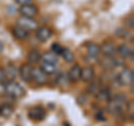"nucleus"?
I'll list each match as a JSON object with an SVG mask.
<instances>
[{
	"label": "nucleus",
	"mask_w": 134,
	"mask_h": 126,
	"mask_svg": "<svg viewBox=\"0 0 134 126\" xmlns=\"http://www.w3.org/2000/svg\"><path fill=\"white\" fill-rule=\"evenodd\" d=\"M126 107V96L124 94H117L107 102V112L112 115H120Z\"/></svg>",
	"instance_id": "obj_1"
},
{
	"label": "nucleus",
	"mask_w": 134,
	"mask_h": 126,
	"mask_svg": "<svg viewBox=\"0 0 134 126\" xmlns=\"http://www.w3.org/2000/svg\"><path fill=\"white\" fill-rule=\"evenodd\" d=\"M3 85H5L6 94L11 96L12 98H19V97H21V96H24V94H25L24 87H21L18 83H16L14 81H8L3 84Z\"/></svg>",
	"instance_id": "obj_2"
},
{
	"label": "nucleus",
	"mask_w": 134,
	"mask_h": 126,
	"mask_svg": "<svg viewBox=\"0 0 134 126\" xmlns=\"http://www.w3.org/2000/svg\"><path fill=\"white\" fill-rule=\"evenodd\" d=\"M117 81L121 85L123 86H130L132 85L134 82V71L133 69L130 68H124L117 76Z\"/></svg>",
	"instance_id": "obj_3"
},
{
	"label": "nucleus",
	"mask_w": 134,
	"mask_h": 126,
	"mask_svg": "<svg viewBox=\"0 0 134 126\" xmlns=\"http://www.w3.org/2000/svg\"><path fill=\"white\" fill-rule=\"evenodd\" d=\"M17 26L26 29L27 31H32L38 28V22L34 18H29V17H21L17 20Z\"/></svg>",
	"instance_id": "obj_4"
},
{
	"label": "nucleus",
	"mask_w": 134,
	"mask_h": 126,
	"mask_svg": "<svg viewBox=\"0 0 134 126\" xmlns=\"http://www.w3.org/2000/svg\"><path fill=\"white\" fill-rule=\"evenodd\" d=\"M32 66L30 64H24L18 69V75L25 83H30L32 81Z\"/></svg>",
	"instance_id": "obj_5"
},
{
	"label": "nucleus",
	"mask_w": 134,
	"mask_h": 126,
	"mask_svg": "<svg viewBox=\"0 0 134 126\" xmlns=\"http://www.w3.org/2000/svg\"><path fill=\"white\" fill-rule=\"evenodd\" d=\"M28 116L30 119L36 121V122L43 121L46 117V111L40 106H35L28 111Z\"/></svg>",
	"instance_id": "obj_6"
},
{
	"label": "nucleus",
	"mask_w": 134,
	"mask_h": 126,
	"mask_svg": "<svg viewBox=\"0 0 134 126\" xmlns=\"http://www.w3.org/2000/svg\"><path fill=\"white\" fill-rule=\"evenodd\" d=\"M99 50L100 53L103 54V56L105 57H114L115 53H116V47L113 41H104L103 45L99 47Z\"/></svg>",
	"instance_id": "obj_7"
},
{
	"label": "nucleus",
	"mask_w": 134,
	"mask_h": 126,
	"mask_svg": "<svg viewBox=\"0 0 134 126\" xmlns=\"http://www.w3.org/2000/svg\"><path fill=\"white\" fill-rule=\"evenodd\" d=\"M32 81H35L38 85H44L48 81V75L44 73L40 67H36L32 70Z\"/></svg>",
	"instance_id": "obj_8"
},
{
	"label": "nucleus",
	"mask_w": 134,
	"mask_h": 126,
	"mask_svg": "<svg viewBox=\"0 0 134 126\" xmlns=\"http://www.w3.org/2000/svg\"><path fill=\"white\" fill-rule=\"evenodd\" d=\"M19 12L23 17H29V18H34L38 10H37V7L29 3V5H24V6H20L19 8Z\"/></svg>",
	"instance_id": "obj_9"
},
{
	"label": "nucleus",
	"mask_w": 134,
	"mask_h": 126,
	"mask_svg": "<svg viewBox=\"0 0 134 126\" xmlns=\"http://www.w3.org/2000/svg\"><path fill=\"white\" fill-rule=\"evenodd\" d=\"M52 37V30L48 27H39L36 29V38L41 43L47 41Z\"/></svg>",
	"instance_id": "obj_10"
},
{
	"label": "nucleus",
	"mask_w": 134,
	"mask_h": 126,
	"mask_svg": "<svg viewBox=\"0 0 134 126\" xmlns=\"http://www.w3.org/2000/svg\"><path fill=\"white\" fill-rule=\"evenodd\" d=\"M81 70H82V68L78 64H75L74 66H72V68L67 73L68 81L70 83H75V82H77L78 79H81Z\"/></svg>",
	"instance_id": "obj_11"
},
{
	"label": "nucleus",
	"mask_w": 134,
	"mask_h": 126,
	"mask_svg": "<svg viewBox=\"0 0 134 126\" xmlns=\"http://www.w3.org/2000/svg\"><path fill=\"white\" fill-rule=\"evenodd\" d=\"M95 76V70L92 66H86L82 68L81 70V79L85 83H90L91 81H93V78Z\"/></svg>",
	"instance_id": "obj_12"
},
{
	"label": "nucleus",
	"mask_w": 134,
	"mask_h": 126,
	"mask_svg": "<svg viewBox=\"0 0 134 126\" xmlns=\"http://www.w3.org/2000/svg\"><path fill=\"white\" fill-rule=\"evenodd\" d=\"M116 53L119 54V56L121 58H130L133 59V50L132 48H130V46L126 44H121L119 47L116 48Z\"/></svg>",
	"instance_id": "obj_13"
},
{
	"label": "nucleus",
	"mask_w": 134,
	"mask_h": 126,
	"mask_svg": "<svg viewBox=\"0 0 134 126\" xmlns=\"http://www.w3.org/2000/svg\"><path fill=\"white\" fill-rule=\"evenodd\" d=\"M95 96H96V98H97L98 102H104V103H107L112 97L111 90L108 87H100L99 90L97 91V94Z\"/></svg>",
	"instance_id": "obj_14"
},
{
	"label": "nucleus",
	"mask_w": 134,
	"mask_h": 126,
	"mask_svg": "<svg viewBox=\"0 0 134 126\" xmlns=\"http://www.w3.org/2000/svg\"><path fill=\"white\" fill-rule=\"evenodd\" d=\"M3 69H5L6 77L8 81H14V79L18 76V68H17L16 65L12 64V62H9Z\"/></svg>",
	"instance_id": "obj_15"
},
{
	"label": "nucleus",
	"mask_w": 134,
	"mask_h": 126,
	"mask_svg": "<svg viewBox=\"0 0 134 126\" xmlns=\"http://www.w3.org/2000/svg\"><path fill=\"white\" fill-rule=\"evenodd\" d=\"M12 35L18 40H26L29 37V31H27L26 29H24L19 26H15L12 28Z\"/></svg>",
	"instance_id": "obj_16"
},
{
	"label": "nucleus",
	"mask_w": 134,
	"mask_h": 126,
	"mask_svg": "<svg viewBox=\"0 0 134 126\" xmlns=\"http://www.w3.org/2000/svg\"><path fill=\"white\" fill-rule=\"evenodd\" d=\"M99 64L103 68L105 69H113L117 66L116 64V60H115V57H103V59L99 60Z\"/></svg>",
	"instance_id": "obj_17"
},
{
	"label": "nucleus",
	"mask_w": 134,
	"mask_h": 126,
	"mask_svg": "<svg viewBox=\"0 0 134 126\" xmlns=\"http://www.w3.org/2000/svg\"><path fill=\"white\" fill-rule=\"evenodd\" d=\"M114 35L117 37V38L121 39H130L132 38V33L130 32V29L124 28V27H119L115 29Z\"/></svg>",
	"instance_id": "obj_18"
},
{
	"label": "nucleus",
	"mask_w": 134,
	"mask_h": 126,
	"mask_svg": "<svg viewBox=\"0 0 134 126\" xmlns=\"http://www.w3.org/2000/svg\"><path fill=\"white\" fill-rule=\"evenodd\" d=\"M86 48H87V54H88V56H91L92 58H96L100 54L99 46L95 43H88L86 46Z\"/></svg>",
	"instance_id": "obj_19"
},
{
	"label": "nucleus",
	"mask_w": 134,
	"mask_h": 126,
	"mask_svg": "<svg viewBox=\"0 0 134 126\" xmlns=\"http://www.w3.org/2000/svg\"><path fill=\"white\" fill-rule=\"evenodd\" d=\"M40 59L46 62H50V64H57L58 61V55H56L55 53L53 51H46L45 54H43L40 57Z\"/></svg>",
	"instance_id": "obj_20"
},
{
	"label": "nucleus",
	"mask_w": 134,
	"mask_h": 126,
	"mask_svg": "<svg viewBox=\"0 0 134 126\" xmlns=\"http://www.w3.org/2000/svg\"><path fill=\"white\" fill-rule=\"evenodd\" d=\"M40 53L38 51L37 49H32L29 51L28 54V56H27V60H28V64H30V65H34V64H37L39 60H40Z\"/></svg>",
	"instance_id": "obj_21"
},
{
	"label": "nucleus",
	"mask_w": 134,
	"mask_h": 126,
	"mask_svg": "<svg viewBox=\"0 0 134 126\" xmlns=\"http://www.w3.org/2000/svg\"><path fill=\"white\" fill-rule=\"evenodd\" d=\"M14 113V107L10 104L5 103L0 105V116L1 117H10Z\"/></svg>",
	"instance_id": "obj_22"
},
{
	"label": "nucleus",
	"mask_w": 134,
	"mask_h": 126,
	"mask_svg": "<svg viewBox=\"0 0 134 126\" xmlns=\"http://www.w3.org/2000/svg\"><path fill=\"white\" fill-rule=\"evenodd\" d=\"M59 56H62L63 59H64L66 62H73L74 59H75V56H74V54H73L72 50L68 49V48H64V47H63Z\"/></svg>",
	"instance_id": "obj_23"
},
{
	"label": "nucleus",
	"mask_w": 134,
	"mask_h": 126,
	"mask_svg": "<svg viewBox=\"0 0 134 126\" xmlns=\"http://www.w3.org/2000/svg\"><path fill=\"white\" fill-rule=\"evenodd\" d=\"M40 68L43 69L44 73H46L47 75H54L56 73V70H57L55 64H50V62H46V61L41 62Z\"/></svg>",
	"instance_id": "obj_24"
},
{
	"label": "nucleus",
	"mask_w": 134,
	"mask_h": 126,
	"mask_svg": "<svg viewBox=\"0 0 134 126\" xmlns=\"http://www.w3.org/2000/svg\"><path fill=\"white\" fill-rule=\"evenodd\" d=\"M100 87L102 86H100V83L98 81H91L88 87H87V93L91 95H96Z\"/></svg>",
	"instance_id": "obj_25"
},
{
	"label": "nucleus",
	"mask_w": 134,
	"mask_h": 126,
	"mask_svg": "<svg viewBox=\"0 0 134 126\" xmlns=\"http://www.w3.org/2000/svg\"><path fill=\"white\" fill-rule=\"evenodd\" d=\"M125 27H126L127 29H133L134 28V18H133V16H130L127 17L126 19H125Z\"/></svg>",
	"instance_id": "obj_26"
},
{
	"label": "nucleus",
	"mask_w": 134,
	"mask_h": 126,
	"mask_svg": "<svg viewBox=\"0 0 134 126\" xmlns=\"http://www.w3.org/2000/svg\"><path fill=\"white\" fill-rule=\"evenodd\" d=\"M62 49H63V47L59 45V44H53V46H52V51L53 53H55L56 55H59L60 54V51H62Z\"/></svg>",
	"instance_id": "obj_27"
},
{
	"label": "nucleus",
	"mask_w": 134,
	"mask_h": 126,
	"mask_svg": "<svg viewBox=\"0 0 134 126\" xmlns=\"http://www.w3.org/2000/svg\"><path fill=\"white\" fill-rule=\"evenodd\" d=\"M6 81H7V77H6L5 69L2 67H0V84H5Z\"/></svg>",
	"instance_id": "obj_28"
},
{
	"label": "nucleus",
	"mask_w": 134,
	"mask_h": 126,
	"mask_svg": "<svg viewBox=\"0 0 134 126\" xmlns=\"http://www.w3.org/2000/svg\"><path fill=\"white\" fill-rule=\"evenodd\" d=\"M16 2L20 6H24V5H29V3H31L32 0H16Z\"/></svg>",
	"instance_id": "obj_29"
},
{
	"label": "nucleus",
	"mask_w": 134,
	"mask_h": 126,
	"mask_svg": "<svg viewBox=\"0 0 134 126\" xmlns=\"http://www.w3.org/2000/svg\"><path fill=\"white\" fill-rule=\"evenodd\" d=\"M77 102L79 104H85L87 102V99H86V96L85 95H79L78 97H77Z\"/></svg>",
	"instance_id": "obj_30"
},
{
	"label": "nucleus",
	"mask_w": 134,
	"mask_h": 126,
	"mask_svg": "<svg viewBox=\"0 0 134 126\" xmlns=\"http://www.w3.org/2000/svg\"><path fill=\"white\" fill-rule=\"evenodd\" d=\"M3 47H5V46H3V43L1 40H0V53H2V50H3Z\"/></svg>",
	"instance_id": "obj_31"
}]
</instances>
